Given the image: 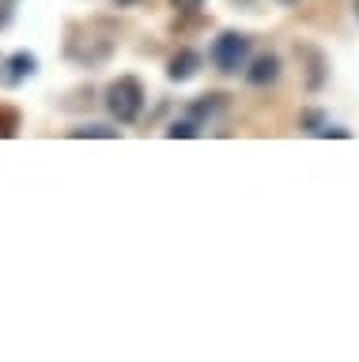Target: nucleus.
<instances>
[{
	"instance_id": "obj_3",
	"label": "nucleus",
	"mask_w": 359,
	"mask_h": 362,
	"mask_svg": "<svg viewBox=\"0 0 359 362\" xmlns=\"http://www.w3.org/2000/svg\"><path fill=\"white\" fill-rule=\"evenodd\" d=\"M208 57L223 76H234L239 68H246V61H250V38H246L242 30H223L220 38L212 42Z\"/></svg>"
},
{
	"instance_id": "obj_13",
	"label": "nucleus",
	"mask_w": 359,
	"mask_h": 362,
	"mask_svg": "<svg viewBox=\"0 0 359 362\" xmlns=\"http://www.w3.org/2000/svg\"><path fill=\"white\" fill-rule=\"evenodd\" d=\"M321 124H325V113L321 110H307V113H302V129H307V132H318Z\"/></svg>"
},
{
	"instance_id": "obj_2",
	"label": "nucleus",
	"mask_w": 359,
	"mask_h": 362,
	"mask_svg": "<svg viewBox=\"0 0 359 362\" xmlns=\"http://www.w3.org/2000/svg\"><path fill=\"white\" fill-rule=\"evenodd\" d=\"M106 110L118 124H132L144 110V87L137 76H118L106 87Z\"/></svg>"
},
{
	"instance_id": "obj_10",
	"label": "nucleus",
	"mask_w": 359,
	"mask_h": 362,
	"mask_svg": "<svg viewBox=\"0 0 359 362\" xmlns=\"http://www.w3.org/2000/svg\"><path fill=\"white\" fill-rule=\"evenodd\" d=\"M197 132H200V124H197L193 117H189V121H174L171 129H166V136H171V140H178V136H186V140H189V136H197Z\"/></svg>"
},
{
	"instance_id": "obj_11",
	"label": "nucleus",
	"mask_w": 359,
	"mask_h": 362,
	"mask_svg": "<svg viewBox=\"0 0 359 362\" xmlns=\"http://www.w3.org/2000/svg\"><path fill=\"white\" fill-rule=\"evenodd\" d=\"M16 129H19L16 110H0V136H16Z\"/></svg>"
},
{
	"instance_id": "obj_18",
	"label": "nucleus",
	"mask_w": 359,
	"mask_h": 362,
	"mask_svg": "<svg viewBox=\"0 0 359 362\" xmlns=\"http://www.w3.org/2000/svg\"><path fill=\"white\" fill-rule=\"evenodd\" d=\"M355 16H359V0H355Z\"/></svg>"
},
{
	"instance_id": "obj_4",
	"label": "nucleus",
	"mask_w": 359,
	"mask_h": 362,
	"mask_svg": "<svg viewBox=\"0 0 359 362\" xmlns=\"http://www.w3.org/2000/svg\"><path fill=\"white\" fill-rule=\"evenodd\" d=\"M197 72H200V53L189 49V45H182V49L171 57V64H166V79H171V83H186V79H193Z\"/></svg>"
},
{
	"instance_id": "obj_16",
	"label": "nucleus",
	"mask_w": 359,
	"mask_h": 362,
	"mask_svg": "<svg viewBox=\"0 0 359 362\" xmlns=\"http://www.w3.org/2000/svg\"><path fill=\"white\" fill-rule=\"evenodd\" d=\"M276 4H284V8H299V0H276Z\"/></svg>"
},
{
	"instance_id": "obj_17",
	"label": "nucleus",
	"mask_w": 359,
	"mask_h": 362,
	"mask_svg": "<svg viewBox=\"0 0 359 362\" xmlns=\"http://www.w3.org/2000/svg\"><path fill=\"white\" fill-rule=\"evenodd\" d=\"M118 4H137V0H118Z\"/></svg>"
},
{
	"instance_id": "obj_1",
	"label": "nucleus",
	"mask_w": 359,
	"mask_h": 362,
	"mask_svg": "<svg viewBox=\"0 0 359 362\" xmlns=\"http://www.w3.org/2000/svg\"><path fill=\"white\" fill-rule=\"evenodd\" d=\"M118 49V27L110 19H87V23H76L64 38V57L84 68H98L106 64Z\"/></svg>"
},
{
	"instance_id": "obj_5",
	"label": "nucleus",
	"mask_w": 359,
	"mask_h": 362,
	"mask_svg": "<svg viewBox=\"0 0 359 362\" xmlns=\"http://www.w3.org/2000/svg\"><path fill=\"white\" fill-rule=\"evenodd\" d=\"M276 76H280V57H276V53H261V57H253V64L246 68V79H250L253 87H268V83H276Z\"/></svg>"
},
{
	"instance_id": "obj_14",
	"label": "nucleus",
	"mask_w": 359,
	"mask_h": 362,
	"mask_svg": "<svg viewBox=\"0 0 359 362\" xmlns=\"http://www.w3.org/2000/svg\"><path fill=\"white\" fill-rule=\"evenodd\" d=\"M314 136H336V140H348L352 132H348V129H341V124H329V121H325V124H321V129L314 132Z\"/></svg>"
},
{
	"instance_id": "obj_12",
	"label": "nucleus",
	"mask_w": 359,
	"mask_h": 362,
	"mask_svg": "<svg viewBox=\"0 0 359 362\" xmlns=\"http://www.w3.org/2000/svg\"><path fill=\"white\" fill-rule=\"evenodd\" d=\"M171 8L178 16H197V11L205 8V0H171Z\"/></svg>"
},
{
	"instance_id": "obj_8",
	"label": "nucleus",
	"mask_w": 359,
	"mask_h": 362,
	"mask_svg": "<svg viewBox=\"0 0 359 362\" xmlns=\"http://www.w3.org/2000/svg\"><path fill=\"white\" fill-rule=\"evenodd\" d=\"M220 106H223V95H205L200 102H193V106H189V117H193V121H205V117H212Z\"/></svg>"
},
{
	"instance_id": "obj_15",
	"label": "nucleus",
	"mask_w": 359,
	"mask_h": 362,
	"mask_svg": "<svg viewBox=\"0 0 359 362\" xmlns=\"http://www.w3.org/2000/svg\"><path fill=\"white\" fill-rule=\"evenodd\" d=\"M12 16H16V8H12V0H0V30L12 23Z\"/></svg>"
},
{
	"instance_id": "obj_9",
	"label": "nucleus",
	"mask_w": 359,
	"mask_h": 362,
	"mask_svg": "<svg viewBox=\"0 0 359 362\" xmlns=\"http://www.w3.org/2000/svg\"><path fill=\"white\" fill-rule=\"evenodd\" d=\"M69 136H106V140H114L118 136V129H106V124H80V129H69Z\"/></svg>"
},
{
	"instance_id": "obj_6",
	"label": "nucleus",
	"mask_w": 359,
	"mask_h": 362,
	"mask_svg": "<svg viewBox=\"0 0 359 362\" xmlns=\"http://www.w3.org/2000/svg\"><path fill=\"white\" fill-rule=\"evenodd\" d=\"M4 68H8V72H4L8 83H23V79H30V76L38 72V57L27 53V49H19V53H12L4 61Z\"/></svg>"
},
{
	"instance_id": "obj_7",
	"label": "nucleus",
	"mask_w": 359,
	"mask_h": 362,
	"mask_svg": "<svg viewBox=\"0 0 359 362\" xmlns=\"http://www.w3.org/2000/svg\"><path fill=\"white\" fill-rule=\"evenodd\" d=\"M302 53H307V61H310V68H307V87L318 90L321 79H325V57H321L318 49H302Z\"/></svg>"
}]
</instances>
